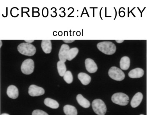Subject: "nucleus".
Here are the masks:
<instances>
[{
	"mask_svg": "<svg viewBox=\"0 0 147 115\" xmlns=\"http://www.w3.org/2000/svg\"><path fill=\"white\" fill-rule=\"evenodd\" d=\"M97 48L100 51L107 55H112L116 52V45L111 41H102L97 45Z\"/></svg>",
	"mask_w": 147,
	"mask_h": 115,
	"instance_id": "1",
	"label": "nucleus"
},
{
	"mask_svg": "<svg viewBox=\"0 0 147 115\" xmlns=\"http://www.w3.org/2000/svg\"><path fill=\"white\" fill-rule=\"evenodd\" d=\"M17 49L22 55L28 56H33L36 51L35 47L28 43H22L19 44Z\"/></svg>",
	"mask_w": 147,
	"mask_h": 115,
	"instance_id": "2",
	"label": "nucleus"
},
{
	"mask_svg": "<svg viewBox=\"0 0 147 115\" xmlns=\"http://www.w3.org/2000/svg\"><path fill=\"white\" fill-rule=\"evenodd\" d=\"M92 109L98 115H105L107 111V106L102 100L97 99L92 102Z\"/></svg>",
	"mask_w": 147,
	"mask_h": 115,
	"instance_id": "3",
	"label": "nucleus"
},
{
	"mask_svg": "<svg viewBox=\"0 0 147 115\" xmlns=\"http://www.w3.org/2000/svg\"><path fill=\"white\" fill-rule=\"evenodd\" d=\"M111 100L114 104L120 106H125L128 104L129 98L125 93H115L112 96Z\"/></svg>",
	"mask_w": 147,
	"mask_h": 115,
	"instance_id": "4",
	"label": "nucleus"
},
{
	"mask_svg": "<svg viewBox=\"0 0 147 115\" xmlns=\"http://www.w3.org/2000/svg\"><path fill=\"white\" fill-rule=\"evenodd\" d=\"M109 76L116 81H121L125 79V73L121 70L116 67H112L109 70Z\"/></svg>",
	"mask_w": 147,
	"mask_h": 115,
	"instance_id": "5",
	"label": "nucleus"
},
{
	"mask_svg": "<svg viewBox=\"0 0 147 115\" xmlns=\"http://www.w3.org/2000/svg\"><path fill=\"white\" fill-rule=\"evenodd\" d=\"M34 68V62L33 60L31 59H28L23 62L21 69L23 73L25 75H29L33 72Z\"/></svg>",
	"mask_w": 147,
	"mask_h": 115,
	"instance_id": "6",
	"label": "nucleus"
},
{
	"mask_svg": "<svg viewBox=\"0 0 147 115\" xmlns=\"http://www.w3.org/2000/svg\"><path fill=\"white\" fill-rule=\"evenodd\" d=\"M28 93L31 96H38L43 95L45 93V90L43 88L32 85L29 87Z\"/></svg>",
	"mask_w": 147,
	"mask_h": 115,
	"instance_id": "7",
	"label": "nucleus"
},
{
	"mask_svg": "<svg viewBox=\"0 0 147 115\" xmlns=\"http://www.w3.org/2000/svg\"><path fill=\"white\" fill-rule=\"evenodd\" d=\"M85 65L86 70L90 73H95L98 70V66L96 62L91 59H86L85 61Z\"/></svg>",
	"mask_w": 147,
	"mask_h": 115,
	"instance_id": "8",
	"label": "nucleus"
},
{
	"mask_svg": "<svg viewBox=\"0 0 147 115\" xmlns=\"http://www.w3.org/2000/svg\"><path fill=\"white\" fill-rule=\"evenodd\" d=\"M69 49L70 48L69 45L66 44H62L61 45L59 54L60 60L65 62L67 60L66 57H67V53Z\"/></svg>",
	"mask_w": 147,
	"mask_h": 115,
	"instance_id": "9",
	"label": "nucleus"
},
{
	"mask_svg": "<svg viewBox=\"0 0 147 115\" xmlns=\"http://www.w3.org/2000/svg\"><path fill=\"white\" fill-rule=\"evenodd\" d=\"M143 99V95L140 92H138L135 94V96L132 98L131 101V105L132 108L137 107L141 104Z\"/></svg>",
	"mask_w": 147,
	"mask_h": 115,
	"instance_id": "10",
	"label": "nucleus"
},
{
	"mask_svg": "<svg viewBox=\"0 0 147 115\" xmlns=\"http://www.w3.org/2000/svg\"><path fill=\"white\" fill-rule=\"evenodd\" d=\"M7 94L10 98L15 99L19 96V90L15 86L11 85L7 88Z\"/></svg>",
	"mask_w": 147,
	"mask_h": 115,
	"instance_id": "11",
	"label": "nucleus"
},
{
	"mask_svg": "<svg viewBox=\"0 0 147 115\" xmlns=\"http://www.w3.org/2000/svg\"><path fill=\"white\" fill-rule=\"evenodd\" d=\"M144 71L140 68H136L131 70L128 73V76L131 78H139L143 76Z\"/></svg>",
	"mask_w": 147,
	"mask_h": 115,
	"instance_id": "12",
	"label": "nucleus"
},
{
	"mask_svg": "<svg viewBox=\"0 0 147 115\" xmlns=\"http://www.w3.org/2000/svg\"><path fill=\"white\" fill-rule=\"evenodd\" d=\"M78 78L81 83L85 86L88 85L91 80V78L90 76L84 72L80 73L78 75Z\"/></svg>",
	"mask_w": 147,
	"mask_h": 115,
	"instance_id": "13",
	"label": "nucleus"
},
{
	"mask_svg": "<svg viewBox=\"0 0 147 115\" xmlns=\"http://www.w3.org/2000/svg\"><path fill=\"white\" fill-rule=\"evenodd\" d=\"M130 65V59L127 56L122 57L120 62V67L122 70H127L129 68Z\"/></svg>",
	"mask_w": 147,
	"mask_h": 115,
	"instance_id": "14",
	"label": "nucleus"
},
{
	"mask_svg": "<svg viewBox=\"0 0 147 115\" xmlns=\"http://www.w3.org/2000/svg\"><path fill=\"white\" fill-rule=\"evenodd\" d=\"M77 100L80 106L84 108H88L90 106V102L85 98L81 94H78L77 96Z\"/></svg>",
	"mask_w": 147,
	"mask_h": 115,
	"instance_id": "15",
	"label": "nucleus"
},
{
	"mask_svg": "<svg viewBox=\"0 0 147 115\" xmlns=\"http://www.w3.org/2000/svg\"><path fill=\"white\" fill-rule=\"evenodd\" d=\"M41 47L43 51L46 54H49L51 52L52 44L50 40H42L41 43Z\"/></svg>",
	"mask_w": 147,
	"mask_h": 115,
	"instance_id": "16",
	"label": "nucleus"
},
{
	"mask_svg": "<svg viewBox=\"0 0 147 115\" xmlns=\"http://www.w3.org/2000/svg\"><path fill=\"white\" fill-rule=\"evenodd\" d=\"M63 111L66 115H78V111L76 108L71 105H67L64 106Z\"/></svg>",
	"mask_w": 147,
	"mask_h": 115,
	"instance_id": "17",
	"label": "nucleus"
},
{
	"mask_svg": "<svg viewBox=\"0 0 147 115\" xmlns=\"http://www.w3.org/2000/svg\"><path fill=\"white\" fill-rule=\"evenodd\" d=\"M44 103L47 106L52 109H57L59 106V105L58 102L51 98H45Z\"/></svg>",
	"mask_w": 147,
	"mask_h": 115,
	"instance_id": "18",
	"label": "nucleus"
},
{
	"mask_svg": "<svg viewBox=\"0 0 147 115\" xmlns=\"http://www.w3.org/2000/svg\"><path fill=\"white\" fill-rule=\"evenodd\" d=\"M57 69L59 75L61 77H63L67 72V68L65 62L59 60L57 64Z\"/></svg>",
	"mask_w": 147,
	"mask_h": 115,
	"instance_id": "19",
	"label": "nucleus"
},
{
	"mask_svg": "<svg viewBox=\"0 0 147 115\" xmlns=\"http://www.w3.org/2000/svg\"><path fill=\"white\" fill-rule=\"evenodd\" d=\"M79 49L78 48H72L68 51L66 58L68 60L71 61L73 60L78 55Z\"/></svg>",
	"mask_w": 147,
	"mask_h": 115,
	"instance_id": "20",
	"label": "nucleus"
},
{
	"mask_svg": "<svg viewBox=\"0 0 147 115\" xmlns=\"http://www.w3.org/2000/svg\"><path fill=\"white\" fill-rule=\"evenodd\" d=\"M63 79L68 84L72 83L73 80V77L72 73L70 71H67L63 76Z\"/></svg>",
	"mask_w": 147,
	"mask_h": 115,
	"instance_id": "21",
	"label": "nucleus"
},
{
	"mask_svg": "<svg viewBox=\"0 0 147 115\" xmlns=\"http://www.w3.org/2000/svg\"><path fill=\"white\" fill-rule=\"evenodd\" d=\"M32 115H49L43 110H35L32 112Z\"/></svg>",
	"mask_w": 147,
	"mask_h": 115,
	"instance_id": "22",
	"label": "nucleus"
},
{
	"mask_svg": "<svg viewBox=\"0 0 147 115\" xmlns=\"http://www.w3.org/2000/svg\"><path fill=\"white\" fill-rule=\"evenodd\" d=\"M63 41H64L65 43H70L73 42L74 41H75L74 40H63Z\"/></svg>",
	"mask_w": 147,
	"mask_h": 115,
	"instance_id": "23",
	"label": "nucleus"
},
{
	"mask_svg": "<svg viewBox=\"0 0 147 115\" xmlns=\"http://www.w3.org/2000/svg\"><path fill=\"white\" fill-rule=\"evenodd\" d=\"M116 41L118 43H121L124 42V40H116Z\"/></svg>",
	"mask_w": 147,
	"mask_h": 115,
	"instance_id": "24",
	"label": "nucleus"
},
{
	"mask_svg": "<svg viewBox=\"0 0 147 115\" xmlns=\"http://www.w3.org/2000/svg\"><path fill=\"white\" fill-rule=\"evenodd\" d=\"M25 41L28 42V43H31V42H33L34 40H25Z\"/></svg>",
	"mask_w": 147,
	"mask_h": 115,
	"instance_id": "25",
	"label": "nucleus"
},
{
	"mask_svg": "<svg viewBox=\"0 0 147 115\" xmlns=\"http://www.w3.org/2000/svg\"><path fill=\"white\" fill-rule=\"evenodd\" d=\"M1 115H10L9 114H2Z\"/></svg>",
	"mask_w": 147,
	"mask_h": 115,
	"instance_id": "26",
	"label": "nucleus"
},
{
	"mask_svg": "<svg viewBox=\"0 0 147 115\" xmlns=\"http://www.w3.org/2000/svg\"><path fill=\"white\" fill-rule=\"evenodd\" d=\"M2 45V43L1 41V47Z\"/></svg>",
	"mask_w": 147,
	"mask_h": 115,
	"instance_id": "27",
	"label": "nucleus"
},
{
	"mask_svg": "<svg viewBox=\"0 0 147 115\" xmlns=\"http://www.w3.org/2000/svg\"><path fill=\"white\" fill-rule=\"evenodd\" d=\"M143 115V114H141V115Z\"/></svg>",
	"mask_w": 147,
	"mask_h": 115,
	"instance_id": "28",
	"label": "nucleus"
}]
</instances>
